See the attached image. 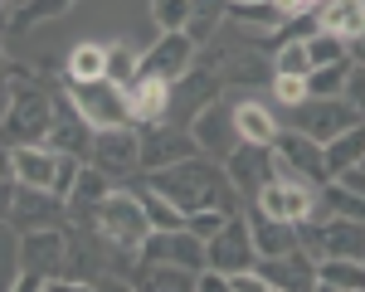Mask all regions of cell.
Returning <instances> with one entry per match:
<instances>
[{
  "instance_id": "obj_39",
  "label": "cell",
  "mask_w": 365,
  "mask_h": 292,
  "mask_svg": "<svg viewBox=\"0 0 365 292\" xmlns=\"http://www.w3.org/2000/svg\"><path fill=\"white\" fill-rule=\"evenodd\" d=\"M273 98H278L282 108L307 103V78H297V73H273Z\"/></svg>"
},
{
  "instance_id": "obj_40",
  "label": "cell",
  "mask_w": 365,
  "mask_h": 292,
  "mask_svg": "<svg viewBox=\"0 0 365 292\" xmlns=\"http://www.w3.org/2000/svg\"><path fill=\"white\" fill-rule=\"evenodd\" d=\"M234 214H239V209H234ZM225 219H229V209H195V214H185V229L200 234V239H210Z\"/></svg>"
},
{
  "instance_id": "obj_1",
  "label": "cell",
  "mask_w": 365,
  "mask_h": 292,
  "mask_svg": "<svg viewBox=\"0 0 365 292\" xmlns=\"http://www.w3.org/2000/svg\"><path fill=\"white\" fill-rule=\"evenodd\" d=\"M146 185L161 190L180 214H195V209H229L234 214V209H244L225 166H215V156H205V151L175 161V166H161V171H146Z\"/></svg>"
},
{
  "instance_id": "obj_24",
  "label": "cell",
  "mask_w": 365,
  "mask_h": 292,
  "mask_svg": "<svg viewBox=\"0 0 365 292\" xmlns=\"http://www.w3.org/2000/svg\"><path fill=\"white\" fill-rule=\"evenodd\" d=\"M215 73L225 88H258L263 78H273V63L263 58V49H234L229 58H215Z\"/></svg>"
},
{
  "instance_id": "obj_16",
  "label": "cell",
  "mask_w": 365,
  "mask_h": 292,
  "mask_svg": "<svg viewBox=\"0 0 365 292\" xmlns=\"http://www.w3.org/2000/svg\"><path fill=\"white\" fill-rule=\"evenodd\" d=\"M273 166L307 175L312 185H327V180H331V175H327V156H322V142L302 137L297 127H282V132H278V142H273Z\"/></svg>"
},
{
  "instance_id": "obj_31",
  "label": "cell",
  "mask_w": 365,
  "mask_h": 292,
  "mask_svg": "<svg viewBox=\"0 0 365 292\" xmlns=\"http://www.w3.org/2000/svg\"><path fill=\"white\" fill-rule=\"evenodd\" d=\"M229 15H234L244 29H263L268 39H273V34L287 25V15H282L273 0H244V5H229Z\"/></svg>"
},
{
  "instance_id": "obj_41",
  "label": "cell",
  "mask_w": 365,
  "mask_h": 292,
  "mask_svg": "<svg viewBox=\"0 0 365 292\" xmlns=\"http://www.w3.org/2000/svg\"><path fill=\"white\" fill-rule=\"evenodd\" d=\"M341 98H346V103L365 117V63H356V68H351V78H346V93H341Z\"/></svg>"
},
{
  "instance_id": "obj_38",
  "label": "cell",
  "mask_w": 365,
  "mask_h": 292,
  "mask_svg": "<svg viewBox=\"0 0 365 292\" xmlns=\"http://www.w3.org/2000/svg\"><path fill=\"white\" fill-rule=\"evenodd\" d=\"M151 15L161 29H185L190 25V0H151Z\"/></svg>"
},
{
  "instance_id": "obj_15",
  "label": "cell",
  "mask_w": 365,
  "mask_h": 292,
  "mask_svg": "<svg viewBox=\"0 0 365 292\" xmlns=\"http://www.w3.org/2000/svg\"><path fill=\"white\" fill-rule=\"evenodd\" d=\"M190 132H195V146L205 156L225 161L229 151L239 146V127H234V108H225V98H210L195 117H190Z\"/></svg>"
},
{
  "instance_id": "obj_27",
  "label": "cell",
  "mask_w": 365,
  "mask_h": 292,
  "mask_svg": "<svg viewBox=\"0 0 365 292\" xmlns=\"http://www.w3.org/2000/svg\"><path fill=\"white\" fill-rule=\"evenodd\" d=\"M113 190V175L98 171L93 161H83V171L73 180V190H68V219H93V204L103 200Z\"/></svg>"
},
{
  "instance_id": "obj_5",
  "label": "cell",
  "mask_w": 365,
  "mask_h": 292,
  "mask_svg": "<svg viewBox=\"0 0 365 292\" xmlns=\"http://www.w3.org/2000/svg\"><path fill=\"white\" fill-rule=\"evenodd\" d=\"M10 161H15V180L20 185H34V190H54L68 200L73 180L83 171V156H68V151H54L49 142L34 146H10Z\"/></svg>"
},
{
  "instance_id": "obj_46",
  "label": "cell",
  "mask_w": 365,
  "mask_h": 292,
  "mask_svg": "<svg viewBox=\"0 0 365 292\" xmlns=\"http://www.w3.org/2000/svg\"><path fill=\"white\" fill-rule=\"evenodd\" d=\"M351 58H356V63H365V34L356 39V44H351Z\"/></svg>"
},
{
  "instance_id": "obj_32",
  "label": "cell",
  "mask_w": 365,
  "mask_h": 292,
  "mask_svg": "<svg viewBox=\"0 0 365 292\" xmlns=\"http://www.w3.org/2000/svg\"><path fill=\"white\" fill-rule=\"evenodd\" d=\"M225 15H229V0H190V25H185V34L205 49L215 39V29L225 25Z\"/></svg>"
},
{
  "instance_id": "obj_43",
  "label": "cell",
  "mask_w": 365,
  "mask_h": 292,
  "mask_svg": "<svg viewBox=\"0 0 365 292\" xmlns=\"http://www.w3.org/2000/svg\"><path fill=\"white\" fill-rule=\"evenodd\" d=\"M15 209V180H0V219H10Z\"/></svg>"
},
{
  "instance_id": "obj_17",
  "label": "cell",
  "mask_w": 365,
  "mask_h": 292,
  "mask_svg": "<svg viewBox=\"0 0 365 292\" xmlns=\"http://www.w3.org/2000/svg\"><path fill=\"white\" fill-rule=\"evenodd\" d=\"M258 278L268 283V292H307L317 288V259L297 244L278 259H258Z\"/></svg>"
},
{
  "instance_id": "obj_36",
  "label": "cell",
  "mask_w": 365,
  "mask_h": 292,
  "mask_svg": "<svg viewBox=\"0 0 365 292\" xmlns=\"http://www.w3.org/2000/svg\"><path fill=\"white\" fill-rule=\"evenodd\" d=\"M20 278V229L0 219V288H15Z\"/></svg>"
},
{
  "instance_id": "obj_21",
  "label": "cell",
  "mask_w": 365,
  "mask_h": 292,
  "mask_svg": "<svg viewBox=\"0 0 365 292\" xmlns=\"http://www.w3.org/2000/svg\"><path fill=\"white\" fill-rule=\"evenodd\" d=\"M122 93H127V108H132V122H137V127H146V122H166V113H170V83L151 78V73H137Z\"/></svg>"
},
{
  "instance_id": "obj_28",
  "label": "cell",
  "mask_w": 365,
  "mask_h": 292,
  "mask_svg": "<svg viewBox=\"0 0 365 292\" xmlns=\"http://www.w3.org/2000/svg\"><path fill=\"white\" fill-rule=\"evenodd\" d=\"M317 288L331 292H365V259H317Z\"/></svg>"
},
{
  "instance_id": "obj_6",
  "label": "cell",
  "mask_w": 365,
  "mask_h": 292,
  "mask_svg": "<svg viewBox=\"0 0 365 292\" xmlns=\"http://www.w3.org/2000/svg\"><path fill=\"white\" fill-rule=\"evenodd\" d=\"M249 204H258V209H263V214H273V219L302 224V219H317V185H312L307 175L273 166V180H268Z\"/></svg>"
},
{
  "instance_id": "obj_3",
  "label": "cell",
  "mask_w": 365,
  "mask_h": 292,
  "mask_svg": "<svg viewBox=\"0 0 365 292\" xmlns=\"http://www.w3.org/2000/svg\"><path fill=\"white\" fill-rule=\"evenodd\" d=\"M93 224L122 254H141V244L151 234V219H146V204H141L137 185H113L103 200L93 204Z\"/></svg>"
},
{
  "instance_id": "obj_8",
  "label": "cell",
  "mask_w": 365,
  "mask_h": 292,
  "mask_svg": "<svg viewBox=\"0 0 365 292\" xmlns=\"http://www.w3.org/2000/svg\"><path fill=\"white\" fill-rule=\"evenodd\" d=\"M205 268H220L225 278L258 268V249H253V234H249L244 209H239V214H229L225 224L205 239Z\"/></svg>"
},
{
  "instance_id": "obj_10",
  "label": "cell",
  "mask_w": 365,
  "mask_h": 292,
  "mask_svg": "<svg viewBox=\"0 0 365 292\" xmlns=\"http://www.w3.org/2000/svg\"><path fill=\"white\" fill-rule=\"evenodd\" d=\"M292 117H297V132L312 137V142H322V146L331 142V137H341L346 127L361 122V113H356L346 98H307V103L292 108Z\"/></svg>"
},
{
  "instance_id": "obj_25",
  "label": "cell",
  "mask_w": 365,
  "mask_h": 292,
  "mask_svg": "<svg viewBox=\"0 0 365 292\" xmlns=\"http://www.w3.org/2000/svg\"><path fill=\"white\" fill-rule=\"evenodd\" d=\"M322 156H327V175H331V180L346 175V171H356L365 161V117L356 127H346L341 137H331V142L322 146Z\"/></svg>"
},
{
  "instance_id": "obj_11",
  "label": "cell",
  "mask_w": 365,
  "mask_h": 292,
  "mask_svg": "<svg viewBox=\"0 0 365 292\" xmlns=\"http://www.w3.org/2000/svg\"><path fill=\"white\" fill-rule=\"evenodd\" d=\"M73 108L93 122V127H117V122H132V108H127V93L113 83V78H88V83L68 88Z\"/></svg>"
},
{
  "instance_id": "obj_7",
  "label": "cell",
  "mask_w": 365,
  "mask_h": 292,
  "mask_svg": "<svg viewBox=\"0 0 365 292\" xmlns=\"http://www.w3.org/2000/svg\"><path fill=\"white\" fill-rule=\"evenodd\" d=\"M88 161L113 180H132L141 171V127L137 122H117V127H98L93 132V151Z\"/></svg>"
},
{
  "instance_id": "obj_49",
  "label": "cell",
  "mask_w": 365,
  "mask_h": 292,
  "mask_svg": "<svg viewBox=\"0 0 365 292\" xmlns=\"http://www.w3.org/2000/svg\"><path fill=\"white\" fill-rule=\"evenodd\" d=\"M229 5H244V0H229Z\"/></svg>"
},
{
  "instance_id": "obj_45",
  "label": "cell",
  "mask_w": 365,
  "mask_h": 292,
  "mask_svg": "<svg viewBox=\"0 0 365 292\" xmlns=\"http://www.w3.org/2000/svg\"><path fill=\"white\" fill-rule=\"evenodd\" d=\"M336 180H346L351 190H361V195H365V171H346V175H336Z\"/></svg>"
},
{
  "instance_id": "obj_30",
  "label": "cell",
  "mask_w": 365,
  "mask_h": 292,
  "mask_svg": "<svg viewBox=\"0 0 365 292\" xmlns=\"http://www.w3.org/2000/svg\"><path fill=\"white\" fill-rule=\"evenodd\" d=\"M356 58H336V63H312L307 73V98H341L346 93V78H351Z\"/></svg>"
},
{
  "instance_id": "obj_26",
  "label": "cell",
  "mask_w": 365,
  "mask_h": 292,
  "mask_svg": "<svg viewBox=\"0 0 365 292\" xmlns=\"http://www.w3.org/2000/svg\"><path fill=\"white\" fill-rule=\"evenodd\" d=\"M234 127H239V142H253V146H273L278 142V117L268 113L263 103H253V98H244V103H234Z\"/></svg>"
},
{
  "instance_id": "obj_48",
  "label": "cell",
  "mask_w": 365,
  "mask_h": 292,
  "mask_svg": "<svg viewBox=\"0 0 365 292\" xmlns=\"http://www.w3.org/2000/svg\"><path fill=\"white\" fill-rule=\"evenodd\" d=\"M10 25V0H0V29Z\"/></svg>"
},
{
  "instance_id": "obj_34",
  "label": "cell",
  "mask_w": 365,
  "mask_h": 292,
  "mask_svg": "<svg viewBox=\"0 0 365 292\" xmlns=\"http://www.w3.org/2000/svg\"><path fill=\"white\" fill-rule=\"evenodd\" d=\"M141 204H146V219H151V229H180L185 224V214L175 209V204L161 195V190H151V185H137Z\"/></svg>"
},
{
  "instance_id": "obj_50",
  "label": "cell",
  "mask_w": 365,
  "mask_h": 292,
  "mask_svg": "<svg viewBox=\"0 0 365 292\" xmlns=\"http://www.w3.org/2000/svg\"><path fill=\"white\" fill-rule=\"evenodd\" d=\"M356 171H365V161H361V166H356Z\"/></svg>"
},
{
  "instance_id": "obj_22",
  "label": "cell",
  "mask_w": 365,
  "mask_h": 292,
  "mask_svg": "<svg viewBox=\"0 0 365 292\" xmlns=\"http://www.w3.org/2000/svg\"><path fill=\"white\" fill-rule=\"evenodd\" d=\"M312 15H317V29L336 34L346 44H356L365 34V0H322Z\"/></svg>"
},
{
  "instance_id": "obj_47",
  "label": "cell",
  "mask_w": 365,
  "mask_h": 292,
  "mask_svg": "<svg viewBox=\"0 0 365 292\" xmlns=\"http://www.w3.org/2000/svg\"><path fill=\"white\" fill-rule=\"evenodd\" d=\"M5 78H10V58H5V49H0V88H5Z\"/></svg>"
},
{
  "instance_id": "obj_33",
  "label": "cell",
  "mask_w": 365,
  "mask_h": 292,
  "mask_svg": "<svg viewBox=\"0 0 365 292\" xmlns=\"http://www.w3.org/2000/svg\"><path fill=\"white\" fill-rule=\"evenodd\" d=\"M78 0H25L20 10H10V25L5 29H34V25H49L58 15H68Z\"/></svg>"
},
{
  "instance_id": "obj_29",
  "label": "cell",
  "mask_w": 365,
  "mask_h": 292,
  "mask_svg": "<svg viewBox=\"0 0 365 292\" xmlns=\"http://www.w3.org/2000/svg\"><path fill=\"white\" fill-rule=\"evenodd\" d=\"M63 78L68 83H88V78H108V44H73L68 49V63H63Z\"/></svg>"
},
{
  "instance_id": "obj_12",
  "label": "cell",
  "mask_w": 365,
  "mask_h": 292,
  "mask_svg": "<svg viewBox=\"0 0 365 292\" xmlns=\"http://www.w3.org/2000/svg\"><path fill=\"white\" fill-rule=\"evenodd\" d=\"M195 132L190 127H175V122H146L141 127V171H161L175 166L185 156H195Z\"/></svg>"
},
{
  "instance_id": "obj_18",
  "label": "cell",
  "mask_w": 365,
  "mask_h": 292,
  "mask_svg": "<svg viewBox=\"0 0 365 292\" xmlns=\"http://www.w3.org/2000/svg\"><path fill=\"white\" fill-rule=\"evenodd\" d=\"M68 214V200L54 195V190H34V185H20L15 180V209H10V224L25 229H44V224H63Z\"/></svg>"
},
{
  "instance_id": "obj_13",
  "label": "cell",
  "mask_w": 365,
  "mask_h": 292,
  "mask_svg": "<svg viewBox=\"0 0 365 292\" xmlns=\"http://www.w3.org/2000/svg\"><path fill=\"white\" fill-rule=\"evenodd\" d=\"M225 175H229V185L239 190V200L249 204L268 180H273V146H253V142H239L234 151H229L225 161Z\"/></svg>"
},
{
  "instance_id": "obj_44",
  "label": "cell",
  "mask_w": 365,
  "mask_h": 292,
  "mask_svg": "<svg viewBox=\"0 0 365 292\" xmlns=\"http://www.w3.org/2000/svg\"><path fill=\"white\" fill-rule=\"evenodd\" d=\"M0 180H15V161H10V146H0Z\"/></svg>"
},
{
  "instance_id": "obj_14",
  "label": "cell",
  "mask_w": 365,
  "mask_h": 292,
  "mask_svg": "<svg viewBox=\"0 0 365 292\" xmlns=\"http://www.w3.org/2000/svg\"><path fill=\"white\" fill-rule=\"evenodd\" d=\"M137 259L141 263H180V268L200 273V268H205V239L190 234L185 224H180V229H151Z\"/></svg>"
},
{
  "instance_id": "obj_35",
  "label": "cell",
  "mask_w": 365,
  "mask_h": 292,
  "mask_svg": "<svg viewBox=\"0 0 365 292\" xmlns=\"http://www.w3.org/2000/svg\"><path fill=\"white\" fill-rule=\"evenodd\" d=\"M141 73V54L127 44V39H117V44H108V78H113L117 88H127L132 78Z\"/></svg>"
},
{
  "instance_id": "obj_42",
  "label": "cell",
  "mask_w": 365,
  "mask_h": 292,
  "mask_svg": "<svg viewBox=\"0 0 365 292\" xmlns=\"http://www.w3.org/2000/svg\"><path fill=\"white\" fill-rule=\"evenodd\" d=\"M273 5H278L282 15H287V20H292V15H312V10H317V5H322V0H273Z\"/></svg>"
},
{
  "instance_id": "obj_19",
  "label": "cell",
  "mask_w": 365,
  "mask_h": 292,
  "mask_svg": "<svg viewBox=\"0 0 365 292\" xmlns=\"http://www.w3.org/2000/svg\"><path fill=\"white\" fill-rule=\"evenodd\" d=\"M93 132H98V127L73 108V98H68V93H58V113H54V127H49V146L88 161V151H93Z\"/></svg>"
},
{
  "instance_id": "obj_9",
  "label": "cell",
  "mask_w": 365,
  "mask_h": 292,
  "mask_svg": "<svg viewBox=\"0 0 365 292\" xmlns=\"http://www.w3.org/2000/svg\"><path fill=\"white\" fill-rule=\"evenodd\" d=\"M195 54H200V44L185 29H161V39L141 54V73H151L161 83H180L195 68Z\"/></svg>"
},
{
  "instance_id": "obj_37",
  "label": "cell",
  "mask_w": 365,
  "mask_h": 292,
  "mask_svg": "<svg viewBox=\"0 0 365 292\" xmlns=\"http://www.w3.org/2000/svg\"><path fill=\"white\" fill-rule=\"evenodd\" d=\"M307 54H312V63H336V58H351V44L336 39V34H327V29H312Z\"/></svg>"
},
{
  "instance_id": "obj_4",
  "label": "cell",
  "mask_w": 365,
  "mask_h": 292,
  "mask_svg": "<svg viewBox=\"0 0 365 292\" xmlns=\"http://www.w3.org/2000/svg\"><path fill=\"white\" fill-rule=\"evenodd\" d=\"M68 268V234L63 224H44V229L20 234V278L15 288H58Z\"/></svg>"
},
{
  "instance_id": "obj_20",
  "label": "cell",
  "mask_w": 365,
  "mask_h": 292,
  "mask_svg": "<svg viewBox=\"0 0 365 292\" xmlns=\"http://www.w3.org/2000/svg\"><path fill=\"white\" fill-rule=\"evenodd\" d=\"M244 219H249V234H253L258 259H278V254H287V249H297V224L263 214L258 204H244Z\"/></svg>"
},
{
  "instance_id": "obj_2",
  "label": "cell",
  "mask_w": 365,
  "mask_h": 292,
  "mask_svg": "<svg viewBox=\"0 0 365 292\" xmlns=\"http://www.w3.org/2000/svg\"><path fill=\"white\" fill-rule=\"evenodd\" d=\"M54 113H58V88L44 83V73L10 63V78H5V113H0V146L49 142Z\"/></svg>"
},
{
  "instance_id": "obj_23",
  "label": "cell",
  "mask_w": 365,
  "mask_h": 292,
  "mask_svg": "<svg viewBox=\"0 0 365 292\" xmlns=\"http://www.w3.org/2000/svg\"><path fill=\"white\" fill-rule=\"evenodd\" d=\"M365 259V219L327 214L322 219V259Z\"/></svg>"
}]
</instances>
